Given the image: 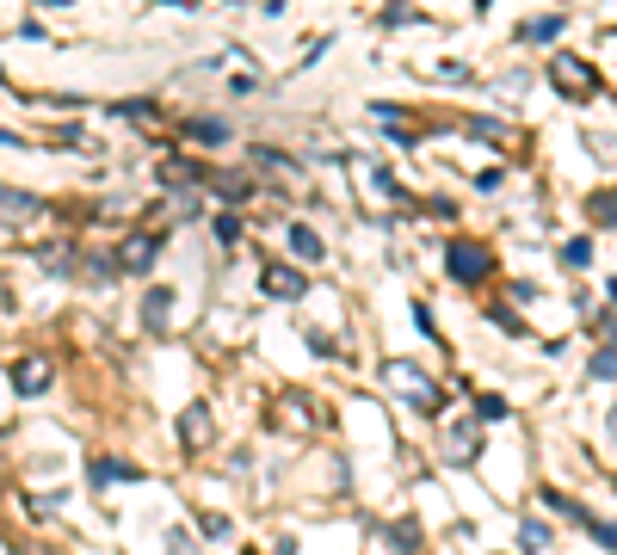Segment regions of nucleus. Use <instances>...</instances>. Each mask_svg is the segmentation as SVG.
Instances as JSON below:
<instances>
[{
  "label": "nucleus",
  "mask_w": 617,
  "mask_h": 555,
  "mask_svg": "<svg viewBox=\"0 0 617 555\" xmlns=\"http://www.w3.org/2000/svg\"><path fill=\"white\" fill-rule=\"evenodd\" d=\"M383 383H389L395 395H402V401H414L420 414H439V389H432V377H426L420 364H408V358H389V364H383Z\"/></svg>",
  "instance_id": "f257e3e1"
},
{
  "label": "nucleus",
  "mask_w": 617,
  "mask_h": 555,
  "mask_svg": "<svg viewBox=\"0 0 617 555\" xmlns=\"http://www.w3.org/2000/svg\"><path fill=\"white\" fill-rule=\"evenodd\" d=\"M550 81H556V93H562V99H593V93H599L593 62H580L574 50H556V56H550Z\"/></svg>",
  "instance_id": "f03ea898"
},
{
  "label": "nucleus",
  "mask_w": 617,
  "mask_h": 555,
  "mask_svg": "<svg viewBox=\"0 0 617 555\" xmlns=\"http://www.w3.org/2000/svg\"><path fill=\"white\" fill-rule=\"evenodd\" d=\"M488 266H494V259H488V247H476V241H451V247H445V272H451L457 284H482Z\"/></svg>",
  "instance_id": "7ed1b4c3"
},
{
  "label": "nucleus",
  "mask_w": 617,
  "mask_h": 555,
  "mask_svg": "<svg viewBox=\"0 0 617 555\" xmlns=\"http://www.w3.org/2000/svg\"><path fill=\"white\" fill-rule=\"evenodd\" d=\"M161 247H167V235H155V229H149V235H130V241L118 247L112 266H118V272H149L155 259H161Z\"/></svg>",
  "instance_id": "20e7f679"
},
{
  "label": "nucleus",
  "mask_w": 617,
  "mask_h": 555,
  "mask_svg": "<svg viewBox=\"0 0 617 555\" xmlns=\"http://www.w3.org/2000/svg\"><path fill=\"white\" fill-rule=\"evenodd\" d=\"M260 290L278 296V303H303V296H309V278H303L297 266H266V272H260Z\"/></svg>",
  "instance_id": "39448f33"
},
{
  "label": "nucleus",
  "mask_w": 617,
  "mask_h": 555,
  "mask_svg": "<svg viewBox=\"0 0 617 555\" xmlns=\"http://www.w3.org/2000/svg\"><path fill=\"white\" fill-rule=\"evenodd\" d=\"M210 438H216V420H210V407H204V401L179 407V444H186V451H204Z\"/></svg>",
  "instance_id": "423d86ee"
},
{
  "label": "nucleus",
  "mask_w": 617,
  "mask_h": 555,
  "mask_svg": "<svg viewBox=\"0 0 617 555\" xmlns=\"http://www.w3.org/2000/svg\"><path fill=\"white\" fill-rule=\"evenodd\" d=\"M476 457H482V432L469 426V420H457V426L445 432V463L463 469V463H476Z\"/></svg>",
  "instance_id": "0eeeda50"
},
{
  "label": "nucleus",
  "mask_w": 617,
  "mask_h": 555,
  "mask_svg": "<svg viewBox=\"0 0 617 555\" xmlns=\"http://www.w3.org/2000/svg\"><path fill=\"white\" fill-rule=\"evenodd\" d=\"M13 389H19V395H44V389H50V358L25 352V358L13 364Z\"/></svg>",
  "instance_id": "6e6552de"
},
{
  "label": "nucleus",
  "mask_w": 617,
  "mask_h": 555,
  "mask_svg": "<svg viewBox=\"0 0 617 555\" xmlns=\"http://www.w3.org/2000/svg\"><path fill=\"white\" fill-rule=\"evenodd\" d=\"M167 321H173V290H167V284H149V296H142V327L161 333Z\"/></svg>",
  "instance_id": "1a4fd4ad"
},
{
  "label": "nucleus",
  "mask_w": 617,
  "mask_h": 555,
  "mask_svg": "<svg viewBox=\"0 0 617 555\" xmlns=\"http://www.w3.org/2000/svg\"><path fill=\"white\" fill-rule=\"evenodd\" d=\"M87 481H93V488H105V481H142V469L124 463V457H93V463H87Z\"/></svg>",
  "instance_id": "9d476101"
},
{
  "label": "nucleus",
  "mask_w": 617,
  "mask_h": 555,
  "mask_svg": "<svg viewBox=\"0 0 617 555\" xmlns=\"http://www.w3.org/2000/svg\"><path fill=\"white\" fill-rule=\"evenodd\" d=\"M210 185H216V198H229V204H247L253 192H260V185H253L247 173H204Z\"/></svg>",
  "instance_id": "9b49d317"
},
{
  "label": "nucleus",
  "mask_w": 617,
  "mask_h": 555,
  "mask_svg": "<svg viewBox=\"0 0 617 555\" xmlns=\"http://www.w3.org/2000/svg\"><path fill=\"white\" fill-rule=\"evenodd\" d=\"M247 161H260L266 173H284V179H303V161L278 155V148H266V142H253V148H247Z\"/></svg>",
  "instance_id": "f8f14e48"
},
{
  "label": "nucleus",
  "mask_w": 617,
  "mask_h": 555,
  "mask_svg": "<svg viewBox=\"0 0 617 555\" xmlns=\"http://www.w3.org/2000/svg\"><path fill=\"white\" fill-rule=\"evenodd\" d=\"M383 543H389L395 555H420V525H414V518H395V525L383 531Z\"/></svg>",
  "instance_id": "ddd939ff"
},
{
  "label": "nucleus",
  "mask_w": 617,
  "mask_h": 555,
  "mask_svg": "<svg viewBox=\"0 0 617 555\" xmlns=\"http://www.w3.org/2000/svg\"><path fill=\"white\" fill-rule=\"evenodd\" d=\"M38 210H44V204L31 198V192H19V185H0V216H19V222H25V216H38Z\"/></svg>",
  "instance_id": "4468645a"
},
{
  "label": "nucleus",
  "mask_w": 617,
  "mask_h": 555,
  "mask_svg": "<svg viewBox=\"0 0 617 555\" xmlns=\"http://www.w3.org/2000/svg\"><path fill=\"white\" fill-rule=\"evenodd\" d=\"M284 241H290V253H297V259H321V253H328L309 222H290V235H284Z\"/></svg>",
  "instance_id": "2eb2a0df"
},
{
  "label": "nucleus",
  "mask_w": 617,
  "mask_h": 555,
  "mask_svg": "<svg viewBox=\"0 0 617 555\" xmlns=\"http://www.w3.org/2000/svg\"><path fill=\"white\" fill-rule=\"evenodd\" d=\"M155 179H161V185H198L204 173H198V161H161Z\"/></svg>",
  "instance_id": "dca6fc26"
},
{
  "label": "nucleus",
  "mask_w": 617,
  "mask_h": 555,
  "mask_svg": "<svg viewBox=\"0 0 617 555\" xmlns=\"http://www.w3.org/2000/svg\"><path fill=\"white\" fill-rule=\"evenodd\" d=\"M587 377H593V383H611V377H617V352H611V340H599V352H593V364H587Z\"/></svg>",
  "instance_id": "f3484780"
},
{
  "label": "nucleus",
  "mask_w": 617,
  "mask_h": 555,
  "mask_svg": "<svg viewBox=\"0 0 617 555\" xmlns=\"http://www.w3.org/2000/svg\"><path fill=\"white\" fill-rule=\"evenodd\" d=\"M223 136H229L223 118H198V124H192V142H223Z\"/></svg>",
  "instance_id": "a211bd4d"
},
{
  "label": "nucleus",
  "mask_w": 617,
  "mask_h": 555,
  "mask_svg": "<svg viewBox=\"0 0 617 555\" xmlns=\"http://www.w3.org/2000/svg\"><path fill=\"white\" fill-rule=\"evenodd\" d=\"M562 266H574V272L593 266V241H568V247H562Z\"/></svg>",
  "instance_id": "6ab92c4d"
},
{
  "label": "nucleus",
  "mask_w": 617,
  "mask_h": 555,
  "mask_svg": "<svg viewBox=\"0 0 617 555\" xmlns=\"http://www.w3.org/2000/svg\"><path fill=\"white\" fill-rule=\"evenodd\" d=\"M562 31V19L550 13V19H537V25H525V37H531V44H550V37Z\"/></svg>",
  "instance_id": "aec40b11"
},
{
  "label": "nucleus",
  "mask_w": 617,
  "mask_h": 555,
  "mask_svg": "<svg viewBox=\"0 0 617 555\" xmlns=\"http://www.w3.org/2000/svg\"><path fill=\"white\" fill-rule=\"evenodd\" d=\"M112 111H118V118H155V99H124Z\"/></svg>",
  "instance_id": "412c9836"
},
{
  "label": "nucleus",
  "mask_w": 617,
  "mask_h": 555,
  "mask_svg": "<svg viewBox=\"0 0 617 555\" xmlns=\"http://www.w3.org/2000/svg\"><path fill=\"white\" fill-rule=\"evenodd\" d=\"M216 241L235 247V241H241V216H216Z\"/></svg>",
  "instance_id": "4be33fe9"
},
{
  "label": "nucleus",
  "mask_w": 617,
  "mask_h": 555,
  "mask_svg": "<svg viewBox=\"0 0 617 555\" xmlns=\"http://www.w3.org/2000/svg\"><path fill=\"white\" fill-rule=\"evenodd\" d=\"M587 210H593V222H611V216H617V204H611V192H593V204H587Z\"/></svg>",
  "instance_id": "5701e85b"
},
{
  "label": "nucleus",
  "mask_w": 617,
  "mask_h": 555,
  "mask_svg": "<svg viewBox=\"0 0 617 555\" xmlns=\"http://www.w3.org/2000/svg\"><path fill=\"white\" fill-rule=\"evenodd\" d=\"M476 414H482V420H506V401H500V395H482Z\"/></svg>",
  "instance_id": "b1692460"
},
{
  "label": "nucleus",
  "mask_w": 617,
  "mask_h": 555,
  "mask_svg": "<svg viewBox=\"0 0 617 555\" xmlns=\"http://www.w3.org/2000/svg\"><path fill=\"white\" fill-rule=\"evenodd\" d=\"M543 543H550V531H543V525H525V531H519V549H543Z\"/></svg>",
  "instance_id": "393cba45"
},
{
  "label": "nucleus",
  "mask_w": 617,
  "mask_h": 555,
  "mask_svg": "<svg viewBox=\"0 0 617 555\" xmlns=\"http://www.w3.org/2000/svg\"><path fill=\"white\" fill-rule=\"evenodd\" d=\"M112 272H118L112 259H87V278H93V284H105V278H112Z\"/></svg>",
  "instance_id": "a878e982"
},
{
  "label": "nucleus",
  "mask_w": 617,
  "mask_h": 555,
  "mask_svg": "<svg viewBox=\"0 0 617 555\" xmlns=\"http://www.w3.org/2000/svg\"><path fill=\"white\" fill-rule=\"evenodd\" d=\"M38 259H44V266H68L75 253H68V247H38Z\"/></svg>",
  "instance_id": "bb28decb"
},
{
  "label": "nucleus",
  "mask_w": 617,
  "mask_h": 555,
  "mask_svg": "<svg viewBox=\"0 0 617 555\" xmlns=\"http://www.w3.org/2000/svg\"><path fill=\"white\" fill-rule=\"evenodd\" d=\"M0 142H7V148H25V136H13V130H0Z\"/></svg>",
  "instance_id": "cd10ccee"
},
{
  "label": "nucleus",
  "mask_w": 617,
  "mask_h": 555,
  "mask_svg": "<svg viewBox=\"0 0 617 555\" xmlns=\"http://www.w3.org/2000/svg\"><path fill=\"white\" fill-rule=\"evenodd\" d=\"M167 7H198V0H167Z\"/></svg>",
  "instance_id": "c85d7f7f"
},
{
  "label": "nucleus",
  "mask_w": 617,
  "mask_h": 555,
  "mask_svg": "<svg viewBox=\"0 0 617 555\" xmlns=\"http://www.w3.org/2000/svg\"><path fill=\"white\" fill-rule=\"evenodd\" d=\"M50 7H68V0H50Z\"/></svg>",
  "instance_id": "c756f323"
}]
</instances>
